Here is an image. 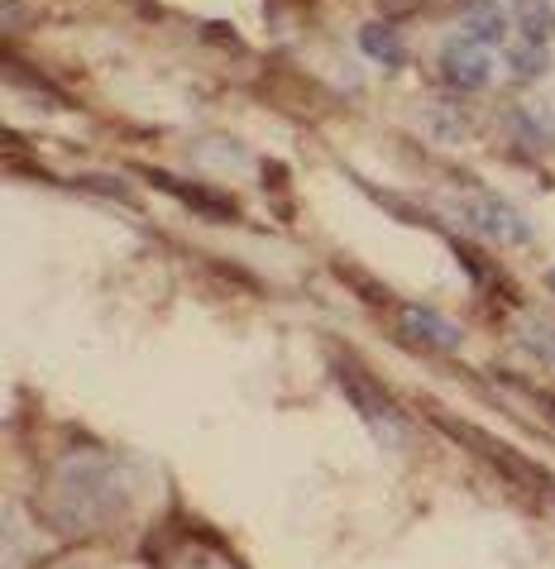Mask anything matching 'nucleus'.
<instances>
[{
	"label": "nucleus",
	"mask_w": 555,
	"mask_h": 569,
	"mask_svg": "<svg viewBox=\"0 0 555 569\" xmlns=\"http://www.w3.org/2000/svg\"><path fill=\"white\" fill-rule=\"evenodd\" d=\"M58 488L62 493H72V521H106L110 512L125 502V493H110L116 479H110V469L101 460H82V465H68L58 473Z\"/></svg>",
	"instance_id": "obj_1"
},
{
	"label": "nucleus",
	"mask_w": 555,
	"mask_h": 569,
	"mask_svg": "<svg viewBox=\"0 0 555 569\" xmlns=\"http://www.w3.org/2000/svg\"><path fill=\"white\" fill-rule=\"evenodd\" d=\"M450 211L465 220L469 230H479L488 234V240H507V244H522V240H532V226L522 220L507 201L498 197H488V192H474V197H455L450 201Z\"/></svg>",
	"instance_id": "obj_2"
},
{
	"label": "nucleus",
	"mask_w": 555,
	"mask_h": 569,
	"mask_svg": "<svg viewBox=\"0 0 555 569\" xmlns=\"http://www.w3.org/2000/svg\"><path fill=\"white\" fill-rule=\"evenodd\" d=\"M440 72H446V82L459 91H479V87H488V77H494V58H488L484 43L455 39L440 49Z\"/></svg>",
	"instance_id": "obj_3"
},
{
	"label": "nucleus",
	"mask_w": 555,
	"mask_h": 569,
	"mask_svg": "<svg viewBox=\"0 0 555 569\" xmlns=\"http://www.w3.org/2000/svg\"><path fill=\"white\" fill-rule=\"evenodd\" d=\"M403 326H407V336L436 345V350H459L455 321H446V316L432 311V307H403Z\"/></svg>",
	"instance_id": "obj_4"
},
{
	"label": "nucleus",
	"mask_w": 555,
	"mask_h": 569,
	"mask_svg": "<svg viewBox=\"0 0 555 569\" xmlns=\"http://www.w3.org/2000/svg\"><path fill=\"white\" fill-rule=\"evenodd\" d=\"M359 49H364V58L384 62V68H403V62H407V43H403V34H398L393 24H384V20H374V24H364V29H359Z\"/></svg>",
	"instance_id": "obj_5"
},
{
	"label": "nucleus",
	"mask_w": 555,
	"mask_h": 569,
	"mask_svg": "<svg viewBox=\"0 0 555 569\" xmlns=\"http://www.w3.org/2000/svg\"><path fill=\"white\" fill-rule=\"evenodd\" d=\"M503 34H507L503 6H494V0H474V6L465 10V39L484 43V49H494V43H503Z\"/></svg>",
	"instance_id": "obj_6"
},
{
	"label": "nucleus",
	"mask_w": 555,
	"mask_h": 569,
	"mask_svg": "<svg viewBox=\"0 0 555 569\" xmlns=\"http://www.w3.org/2000/svg\"><path fill=\"white\" fill-rule=\"evenodd\" d=\"M507 68H513L517 77H542V72L551 68V58H546V43H536V39L517 43V49L507 53Z\"/></svg>",
	"instance_id": "obj_7"
},
{
	"label": "nucleus",
	"mask_w": 555,
	"mask_h": 569,
	"mask_svg": "<svg viewBox=\"0 0 555 569\" xmlns=\"http://www.w3.org/2000/svg\"><path fill=\"white\" fill-rule=\"evenodd\" d=\"M522 345H527L536 359L555 363V326H546V321H522Z\"/></svg>",
	"instance_id": "obj_8"
},
{
	"label": "nucleus",
	"mask_w": 555,
	"mask_h": 569,
	"mask_svg": "<svg viewBox=\"0 0 555 569\" xmlns=\"http://www.w3.org/2000/svg\"><path fill=\"white\" fill-rule=\"evenodd\" d=\"M522 29H527V39H536V43L551 34V6L546 0H522Z\"/></svg>",
	"instance_id": "obj_9"
},
{
	"label": "nucleus",
	"mask_w": 555,
	"mask_h": 569,
	"mask_svg": "<svg viewBox=\"0 0 555 569\" xmlns=\"http://www.w3.org/2000/svg\"><path fill=\"white\" fill-rule=\"evenodd\" d=\"M168 569H235L226 550H182Z\"/></svg>",
	"instance_id": "obj_10"
},
{
	"label": "nucleus",
	"mask_w": 555,
	"mask_h": 569,
	"mask_svg": "<svg viewBox=\"0 0 555 569\" xmlns=\"http://www.w3.org/2000/svg\"><path fill=\"white\" fill-rule=\"evenodd\" d=\"M551 288H555V268H551Z\"/></svg>",
	"instance_id": "obj_11"
}]
</instances>
